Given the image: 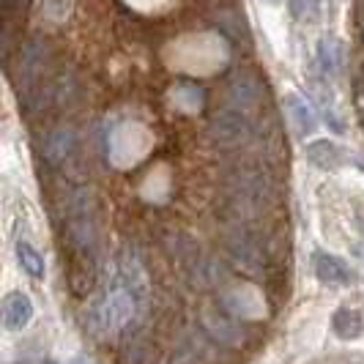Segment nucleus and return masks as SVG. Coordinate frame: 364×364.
<instances>
[{
    "label": "nucleus",
    "instance_id": "obj_22",
    "mask_svg": "<svg viewBox=\"0 0 364 364\" xmlns=\"http://www.w3.org/2000/svg\"><path fill=\"white\" fill-rule=\"evenodd\" d=\"M263 3H269V6H279L282 0H263Z\"/></svg>",
    "mask_w": 364,
    "mask_h": 364
},
{
    "label": "nucleus",
    "instance_id": "obj_7",
    "mask_svg": "<svg viewBox=\"0 0 364 364\" xmlns=\"http://www.w3.org/2000/svg\"><path fill=\"white\" fill-rule=\"evenodd\" d=\"M346 66V44L340 38L326 36L318 41V50H315V69L323 80H334L337 74L343 72Z\"/></svg>",
    "mask_w": 364,
    "mask_h": 364
},
{
    "label": "nucleus",
    "instance_id": "obj_15",
    "mask_svg": "<svg viewBox=\"0 0 364 364\" xmlns=\"http://www.w3.org/2000/svg\"><path fill=\"white\" fill-rule=\"evenodd\" d=\"M44 60H47V44L41 38H33L22 47V55H19V72L22 77L31 82L41 69H44Z\"/></svg>",
    "mask_w": 364,
    "mask_h": 364
},
{
    "label": "nucleus",
    "instance_id": "obj_11",
    "mask_svg": "<svg viewBox=\"0 0 364 364\" xmlns=\"http://www.w3.org/2000/svg\"><path fill=\"white\" fill-rule=\"evenodd\" d=\"M304 154L321 170H340L346 164V151L337 143H331V140H315V143L304 148Z\"/></svg>",
    "mask_w": 364,
    "mask_h": 364
},
{
    "label": "nucleus",
    "instance_id": "obj_10",
    "mask_svg": "<svg viewBox=\"0 0 364 364\" xmlns=\"http://www.w3.org/2000/svg\"><path fill=\"white\" fill-rule=\"evenodd\" d=\"M69 288L74 296H88L96 288V257L72 255L69 263Z\"/></svg>",
    "mask_w": 364,
    "mask_h": 364
},
{
    "label": "nucleus",
    "instance_id": "obj_2",
    "mask_svg": "<svg viewBox=\"0 0 364 364\" xmlns=\"http://www.w3.org/2000/svg\"><path fill=\"white\" fill-rule=\"evenodd\" d=\"M222 195L236 222H252L266 214L274 198V183L263 167L236 164L222 181Z\"/></svg>",
    "mask_w": 364,
    "mask_h": 364
},
{
    "label": "nucleus",
    "instance_id": "obj_3",
    "mask_svg": "<svg viewBox=\"0 0 364 364\" xmlns=\"http://www.w3.org/2000/svg\"><path fill=\"white\" fill-rule=\"evenodd\" d=\"M66 238L72 255L96 257V211L88 189H77L66 203Z\"/></svg>",
    "mask_w": 364,
    "mask_h": 364
},
{
    "label": "nucleus",
    "instance_id": "obj_24",
    "mask_svg": "<svg viewBox=\"0 0 364 364\" xmlns=\"http://www.w3.org/2000/svg\"><path fill=\"white\" fill-rule=\"evenodd\" d=\"M72 364H88V362H82V359H77V362H72Z\"/></svg>",
    "mask_w": 364,
    "mask_h": 364
},
{
    "label": "nucleus",
    "instance_id": "obj_6",
    "mask_svg": "<svg viewBox=\"0 0 364 364\" xmlns=\"http://www.w3.org/2000/svg\"><path fill=\"white\" fill-rule=\"evenodd\" d=\"M263 96H266V85H263V80H260L255 72L241 69V72L233 74V80H230V85H228V99H230L238 109L257 107V105L263 102Z\"/></svg>",
    "mask_w": 364,
    "mask_h": 364
},
{
    "label": "nucleus",
    "instance_id": "obj_23",
    "mask_svg": "<svg viewBox=\"0 0 364 364\" xmlns=\"http://www.w3.org/2000/svg\"><path fill=\"white\" fill-rule=\"evenodd\" d=\"M41 364H58V362H53V359H47V362H41Z\"/></svg>",
    "mask_w": 364,
    "mask_h": 364
},
{
    "label": "nucleus",
    "instance_id": "obj_5",
    "mask_svg": "<svg viewBox=\"0 0 364 364\" xmlns=\"http://www.w3.org/2000/svg\"><path fill=\"white\" fill-rule=\"evenodd\" d=\"M225 252H228V260L241 274H247L252 279H260L266 274V250L250 230H244V228L230 230L225 236Z\"/></svg>",
    "mask_w": 364,
    "mask_h": 364
},
{
    "label": "nucleus",
    "instance_id": "obj_12",
    "mask_svg": "<svg viewBox=\"0 0 364 364\" xmlns=\"http://www.w3.org/2000/svg\"><path fill=\"white\" fill-rule=\"evenodd\" d=\"M315 277L326 285H348L353 279V274L348 269L340 257L326 255V252H318L315 255Z\"/></svg>",
    "mask_w": 364,
    "mask_h": 364
},
{
    "label": "nucleus",
    "instance_id": "obj_9",
    "mask_svg": "<svg viewBox=\"0 0 364 364\" xmlns=\"http://www.w3.org/2000/svg\"><path fill=\"white\" fill-rule=\"evenodd\" d=\"M33 321V301L25 293H9L3 299V326L9 331H19Z\"/></svg>",
    "mask_w": 364,
    "mask_h": 364
},
{
    "label": "nucleus",
    "instance_id": "obj_20",
    "mask_svg": "<svg viewBox=\"0 0 364 364\" xmlns=\"http://www.w3.org/2000/svg\"><path fill=\"white\" fill-rule=\"evenodd\" d=\"M151 362V356H148V350L143 348V343H132L121 350V364H148Z\"/></svg>",
    "mask_w": 364,
    "mask_h": 364
},
{
    "label": "nucleus",
    "instance_id": "obj_13",
    "mask_svg": "<svg viewBox=\"0 0 364 364\" xmlns=\"http://www.w3.org/2000/svg\"><path fill=\"white\" fill-rule=\"evenodd\" d=\"M285 107H288V112H291V121L296 124V129H299L301 137H307V134L315 132V127H318V115H315V109H312L299 93H288V96H285Z\"/></svg>",
    "mask_w": 364,
    "mask_h": 364
},
{
    "label": "nucleus",
    "instance_id": "obj_1",
    "mask_svg": "<svg viewBox=\"0 0 364 364\" xmlns=\"http://www.w3.org/2000/svg\"><path fill=\"white\" fill-rule=\"evenodd\" d=\"M146 299V277L134 257H121L115 279L107 291L96 299L91 310V323L102 334H115L129 326L134 312Z\"/></svg>",
    "mask_w": 364,
    "mask_h": 364
},
{
    "label": "nucleus",
    "instance_id": "obj_14",
    "mask_svg": "<svg viewBox=\"0 0 364 364\" xmlns=\"http://www.w3.org/2000/svg\"><path fill=\"white\" fill-rule=\"evenodd\" d=\"M331 328L343 340H356L364 334V315L359 310H350V307H340L331 315Z\"/></svg>",
    "mask_w": 364,
    "mask_h": 364
},
{
    "label": "nucleus",
    "instance_id": "obj_21",
    "mask_svg": "<svg viewBox=\"0 0 364 364\" xmlns=\"http://www.w3.org/2000/svg\"><path fill=\"white\" fill-rule=\"evenodd\" d=\"M359 93L364 96V69H362V74H359Z\"/></svg>",
    "mask_w": 364,
    "mask_h": 364
},
{
    "label": "nucleus",
    "instance_id": "obj_16",
    "mask_svg": "<svg viewBox=\"0 0 364 364\" xmlns=\"http://www.w3.org/2000/svg\"><path fill=\"white\" fill-rule=\"evenodd\" d=\"M189 274L195 277V282L200 285V288H211V285H217L222 282V263L214 260V257H205V255H195L192 260V266H189Z\"/></svg>",
    "mask_w": 364,
    "mask_h": 364
},
{
    "label": "nucleus",
    "instance_id": "obj_17",
    "mask_svg": "<svg viewBox=\"0 0 364 364\" xmlns=\"http://www.w3.org/2000/svg\"><path fill=\"white\" fill-rule=\"evenodd\" d=\"M17 260H19V266H22V272H28L33 279H41L44 272H47L44 257L38 255V250L33 244H28V241H19L17 244Z\"/></svg>",
    "mask_w": 364,
    "mask_h": 364
},
{
    "label": "nucleus",
    "instance_id": "obj_18",
    "mask_svg": "<svg viewBox=\"0 0 364 364\" xmlns=\"http://www.w3.org/2000/svg\"><path fill=\"white\" fill-rule=\"evenodd\" d=\"M288 9L301 22H315L323 14V0H288Z\"/></svg>",
    "mask_w": 364,
    "mask_h": 364
},
{
    "label": "nucleus",
    "instance_id": "obj_19",
    "mask_svg": "<svg viewBox=\"0 0 364 364\" xmlns=\"http://www.w3.org/2000/svg\"><path fill=\"white\" fill-rule=\"evenodd\" d=\"M208 328L214 331V337L225 340V343H230V346H236L233 340H236V334H238V326L233 323V318H225V315L211 318V315H208Z\"/></svg>",
    "mask_w": 364,
    "mask_h": 364
},
{
    "label": "nucleus",
    "instance_id": "obj_4",
    "mask_svg": "<svg viewBox=\"0 0 364 364\" xmlns=\"http://www.w3.org/2000/svg\"><path fill=\"white\" fill-rule=\"evenodd\" d=\"M208 134H211V143L222 151H238V148L250 146L255 129H252V121L247 118L244 109L225 107L211 118Z\"/></svg>",
    "mask_w": 364,
    "mask_h": 364
},
{
    "label": "nucleus",
    "instance_id": "obj_8",
    "mask_svg": "<svg viewBox=\"0 0 364 364\" xmlns=\"http://www.w3.org/2000/svg\"><path fill=\"white\" fill-rule=\"evenodd\" d=\"M80 146V137L72 127H58L44 137V159L50 164L69 162Z\"/></svg>",
    "mask_w": 364,
    "mask_h": 364
},
{
    "label": "nucleus",
    "instance_id": "obj_25",
    "mask_svg": "<svg viewBox=\"0 0 364 364\" xmlns=\"http://www.w3.org/2000/svg\"><path fill=\"white\" fill-rule=\"evenodd\" d=\"M362 124H364V112H362Z\"/></svg>",
    "mask_w": 364,
    "mask_h": 364
}]
</instances>
